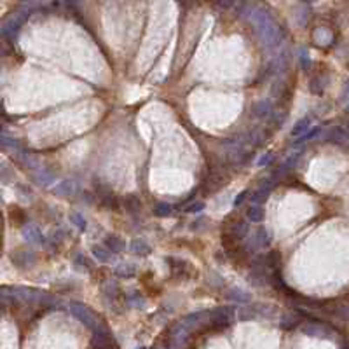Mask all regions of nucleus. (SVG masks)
<instances>
[{"label":"nucleus","instance_id":"nucleus-16","mask_svg":"<svg viewBox=\"0 0 349 349\" xmlns=\"http://www.w3.org/2000/svg\"><path fill=\"white\" fill-rule=\"evenodd\" d=\"M23 237H25V241L30 244L44 243V236H42L40 229H39L35 224H27V226L23 227Z\"/></svg>","mask_w":349,"mask_h":349},{"label":"nucleus","instance_id":"nucleus-15","mask_svg":"<svg viewBox=\"0 0 349 349\" xmlns=\"http://www.w3.org/2000/svg\"><path fill=\"white\" fill-rule=\"evenodd\" d=\"M327 140L330 143H335V145H348L349 143V131L341 126H334V128L328 129L327 133Z\"/></svg>","mask_w":349,"mask_h":349},{"label":"nucleus","instance_id":"nucleus-43","mask_svg":"<svg viewBox=\"0 0 349 349\" xmlns=\"http://www.w3.org/2000/svg\"><path fill=\"white\" fill-rule=\"evenodd\" d=\"M204 210V203L203 201H194V203L187 204V208H185V211L187 213H199V211Z\"/></svg>","mask_w":349,"mask_h":349},{"label":"nucleus","instance_id":"nucleus-34","mask_svg":"<svg viewBox=\"0 0 349 349\" xmlns=\"http://www.w3.org/2000/svg\"><path fill=\"white\" fill-rule=\"evenodd\" d=\"M171 213H173V206L169 203H157L154 206V215H155V217L166 218V217H171Z\"/></svg>","mask_w":349,"mask_h":349},{"label":"nucleus","instance_id":"nucleus-9","mask_svg":"<svg viewBox=\"0 0 349 349\" xmlns=\"http://www.w3.org/2000/svg\"><path fill=\"white\" fill-rule=\"evenodd\" d=\"M11 260L18 269H30V267H34L37 257L32 250H16L11 255Z\"/></svg>","mask_w":349,"mask_h":349},{"label":"nucleus","instance_id":"nucleus-10","mask_svg":"<svg viewBox=\"0 0 349 349\" xmlns=\"http://www.w3.org/2000/svg\"><path fill=\"white\" fill-rule=\"evenodd\" d=\"M168 266L175 278H189V276L195 274V271H192L191 264L185 262V260L175 259V257H168Z\"/></svg>","mask_w":349,"mask_h":349},{"label":"nucleus","instance_id":"nucleus-38","mask_svg":"<svg viewBox=\"0 0 349 349\" xmlns=\"http://www.w3.org/2000/svg\"><path fill=\"white\" fill-rule=\"evenodd\" d=\"M325 86H327V82L321 79V77H314V79L309 82V91L314 94H323V91H325Z\"/></svg>","mask_w":349,"mask_h":349},{"label":"nucleus","instance_id":"nucleus-45","mask_svg":"<svg viewBox=\"0 0 349 349\" xmlns=\"http://www.w3.org/2000/svg\"><path fill=\"white\" fill-rule=\"evenodd\" d=\"M271 161H272V154L271 152H266V154L262 155V157L257 161V166H260V168H264V166H269Z\"/></svg>","mask_w":349,"mask_h":349},{"label":"nucleus","instance_id":"nucleus-32","mask_svg":"<svg viewBox=\"0 0 349 349\" xmlns=\"http://www.w3.org/2000/svg\"><path fill=\"white\" fill-rule=\"evenodd\" d=\"M299 152L297 154H293V155H290L288 159H286L285 162L281 164V168H279V171H276V178H279V177H283V175H286V173L290 171V169H293L295 168V164H297V159H299Z\"/></svg>","mask_w":349,"mask_h":349},{"label":"nucleus","instance_id":"nucleus-26","mask_svg":"<svg viewBox=\"0 0 349 349\" xmlns=\"http://www.w3.org/2000/svg\"><path fill=\"white\" fill-rule=\"evenodd\" d=\"M271 94L274 98H278V100H288V87H286V82L285 80H276L271 87Z\"/></svg>","mask_w":349,"mask_h":349},{"label":"nucleus","instance_id":"nucleus-35","mask_svg":"<svg viewBox=\"0 0 349 349\" xmlns=\"http://www.w3.org/2000/svg\"><path fill=\"white\" fill-rule=\"evenodd\" d=\"M103 293H105L107 301H109V302H114V301L117 299V297L120 295V290H119V286H117L116 283H107L105 288H103Z\"/></svg>","mask_w":349,"mask_h":349},{"label":"nucleus","instance_id":"nucleus-12","mask_svg":"<svg viewBox=\"0 0 349 349\" xmlns=\"http://www.w3.org/2000/svg\"><path fill=\"white\" fill-rule=\"evenodd\" d=\"M252 112L257 119H269V117L274 116V105L271 98H266V100H259L257 103H253Z\"/></svg>","mask_w":349,"mask_h":349},{"label":"nucleus","instance_id":"nucleus-33","mask_svg":"<svg viewBox=\"0 0 349 349\" xmlns=\"http://www.w3.org/2000/svg\"><path fill=\"white\" fill-rule=\"evenodd\" d=\"M0 142H2V147H4V149H11V151H14V152H21V143H19V140L14 138V136L2 135Z\"/></svg>","mask_w":349,"mask_h":349},{"label":"nucleus","instance_id":"nucleus-48","mask_svg":"<svg viewBox=\"0 0 349 349\" xmlns=\"http://www.w3.org/2000/svg\"><path fill=\"white\" fill-rule=\"evenodd\" d=\"M77 262H79L82 267H86V269H89V264H87V260H86V257L84 255H77Z\"/></svg>","mask_w":349,"mask_h":349},{"label":"nucleus","instance_id":"nucleus-1","mask_svg":"<svg viewBox=\"0 0 349 349\" xmlns=\"http://www.w3.org/2000/svg\"><path fill=\"white\" fill-rule=\"evenodd\" d=\"M250 21L255 25L257 32H259L260 39H262V44L267 49H276L283 42V39H285L283 28L274 21L267 9L255 7L250 12Z\"/></svg>","mask_w":349,"mask_h":349},{"label":"nucleus","instance_id":"nucleus-27","mask_svg":"<svg viewBox=\"0 0 349 349\" xmlns=\"http://www.w3.org/2000/svg\"><path fill=\"white\" fill-rule=\"evenodd\" d=\"M264 260H266V266L269 267L272 272H276V271L281 267V255H279V252H269L264 255Z\"/></svg>","mask_w":349,"mask_h":349},{"label":"nucleus","instance_id":"nucleus-46","mask_svg":"<svg viewBox=\"0 0 349 349\" xmlns=\"http://www.w3.org/2000/svg\"><path fill=\"white\" fill-rule=\"evenodd\" d=\"M246 195H248V191H243V192H239L237 194V197L234 199V208H239L241 204H243V201L246 199Z\"/></svg>","mask_w":349,"mask_h":349},{"label":"nucleus","instance_id":"nucleus-50","mask_svg":"<svg viewBox=\"0 0 349 349\" xmlns=\"http://www.w3.org/2000/svg\"><path fill=\"white\" fill-rule=\"evenodd\" d=\"M346 110H348V112H349V105H348V109H346Z\"/></svg>","mask_w":349,"mask_h":349},{"label":"nucleus","instance_id":"nucleus-24","mask_svg":"<svg viewBox=\"0 0 349 349\" xmlns=\"http://www.w3.org/2000/svg\"><path fill=\"white\" fill-rule=\"evenodd\" d=\"M227 252V257H229L233 262H236V264H239L241 266V262H244L246 260V257H248V252H246V248L244 246H234V248H229V250H226Z\"/></svg>","mask_w":349,"mask_h":349},{"label":"nucleus","instance_id":"nucleus-31","mask_svg":"<svg viewBox=\"0 0 349 349\" xmlns=\"http://www.w3.org/2000/svg\"><path fill=\"white\" fill-rule=\"evenodd\" d=\"M236 316H237V319L239 321H248V319H253V318H257V309H255V306H243V308H239L236 311Z\"/></svg>","mask_w":349,"mask_h":349},{"label":"nucleus","instance_id":"nucleus-39","mask_svg":"<svg viewBox=\"0 0 349 349\" xmlns=\"http://www.w3.org/2000/svg\"><path fill=\"white\" fill-rule=\"evenodd\" d=\"M70 222H72V224H74V226L77 227V229L86 231V227H87L86 218H84L80 213H77V211H72V213H70Z\"/></svg>","mask_w":349,"mask_h":349},{"label":"nucleus","instance_id":"nucleus-19","mask_svg":"<svg viewBox=\"0 0 349 349\" xmlns=\"http://www.w3.org/2000/svg\"><path fill=\"white\" fill-rule=\"evenodd\" d=\"M309 129H311V117H302V119H299L292 126L290 135H292L293 138H297V136H304Z\"/></svg>","mask_w":349,"mask_h":349},{"label":"nucleus","instance_id":"nucleus-47","mask_svg":"<svg viewBox=\"0 0 349 349\" xmlns=\"http://www.w3.org/2000/svg\"><path fill=\"white\" fill-rule=\"evenodd\" d=\"M215 7H217V9H222V11H224V9L236 7V4H234V2H217V4H215Z\"/></svg>","mask_w":349,"mask_h":349},{"label":"nucleus","instance_id":"nucleus-18","mask_svg":"<svg viewBox=\"0 0 349 349\" xmlns=\"http://www.w3.org/2000/svg\"><path fill=\"white\" fill-rule=\"evenodd\" d=\"M16 161L19 162L21 166H25V168H30V169H35L37 171L39 168H40V164H39V159L34 157L32 154H28V152H16Z\"/></svg>","mask_w":349,"mask_h":349},{"label":"nucleus","instance_id":"nucleus-8","mask_svg":"<svg viewBox=\"0 0 349 349\" xmlns=\"http://www.w3.org/2000/svg\"><path fill=\"white\" fill-rule=\"evenodd\" d=\"M301 332L308 337H316V339H332V328H328L327 325H323V323H306L304 327L301 328Z\"/></svg>","mask_w":349,"mask_h":349},{"label":"nucleus","instance_id":"nucleus-7","mask_svg":"<svg viewBox=\"0 0 349 349\" xmlns=\"http://www.w3.org/2000/svg\"><path fill=\"white\" fill-rule=\"evenodd\" d=\"M269 244H271L269 233H267V229L260 227V229L255 231V234H253V236L248 237L244 248H246L248 253H252V252H257V250H264V248H267Z\"/></svg>","mask_w":349,"mask_h":349},{"label":"nucleus","instance_id":"nucleus-41","mask_svg":"<svg viewBox=\"0 0 349 349\" xmlns=\"http://www.w3.org/2000/svg\"><path fill=\"white\" fill-rule=\"evenodd\" d=\"M319 133H321V128H312V129H309L308 133H306L304 136H301V138L297 140L295 143H304V142H311L314 136H318Z\"/></svg>","mask_w":349,"mask_h":349},{"label":"nucleus","instance_id":"nucleus-4","mask_svg":"<svg viewBox=\"0 0 349 349\" xmlns=\"http://www.w3.org/2000/svg\"><path fill=\"white\" fill-rule=\"evenodd\" d=\"M248 234H250V226H248V222H244L243 218L237 217L236 220L233 222H231V218L226 220V233H224V236H229L233 237L234 241L241 243V241L246 239Z\"/></svg>","mask_w":349,"mask_h":349},{"label":"nucleus","instance_id":"nucleus-30","mask_svg":"<svg viewBox=\"0 0 349 349\" xmlns=\"http://www.w3.org/2000/svg\"><path fill=\"white\" fill-rule=\"evenodd\" d=\"M91 252H93V257L98 260V262H109L110 260V250L107 246L94 244V246L91 248Z\"/></svg>","mask_w":349,"mask_h":349},{"label":"nucleus","instance_id":"nucleus-6","mask_svg":"<svg viewBox=\"0 0 349 349\" xmlns=\"http://www.w3.org/2000/svg\"><path fill=\"white\" fill-rule=\"evenodd\" d=\"M70 311L80 323H84L86 327L91 328V330H94V328L100 325V321H98L96 316H94L93 312L86 308V306L80 304V302H70Z\"/></svg>","mask_w":349,"mask_h":349},{"label":"nucleus","instance_id":"nucleus-13","mask_svg":"<svg viewBox=\"0 0 349 349\" xmlns=\"http://www.w3.org/2000/svg\"><path fill=\"white\" fill-rule=\"evenodd\" d=\"M54 178H56V173L51 168H39L37 171L32 173V180L40 187H49L54 182Z\"/></svg>","mask_w":349,"mask_h":349},{"label":"nucleus","instance_id":"nucleus-20","mask_svg":"<svg viewBox=\"0 0 349 349\" xmlns=\"http://www.w3.org/2000/svg\"><path fill=\"white\" fill-rule=\"evenodd\" d=\"M129 250H131V253H135L138 257H145L152 252V248L149 246V243L145 239H133L129 243Z\"/></svg>","mask_w":349,"mask_h":349},{"label":"nucleus","instance_id":"nucleus-14","mask_svg":"<svg viewBox=\"0 0 349 349\" xmlns=\"http://www.w3.org/2000/svg\"><path fill=\"white\" fill-rule=\"evenodd\" d=\"M79 191H80V185L77 184V180H72V178H68V180H61L60 184L54 187V194L61 195V197L76 195V194H79Z\"/></svg>","mask_w":349,"mask_h":349},{"label":"nucleus","instance_id":"nucleus-17","mask_svg":"<svg viewBox=\"0 0 349 349\" xmlns=\"http://www.w3.org/2000/svg\"><path fill=\"white\" fill-rule=\"evenodd\" d=\"M302 321V316L299 314V312H285V314L281 316V319H279V327L285 328V330H293V328H297L299 325H301Z\"/></svg>","mask_w":349,"mask_h":349},{"label":"nucleus","instance_id":"nucleus-29","mask_svg":"<svg viewBox=\"0 0 349 349\" xmlns=\"http://www.w3.org/2000/svg\"><path fill=\"white\" fill-rule=\"evenodd\" d=\"M224 180H226V177H224L220 171H217V169H211L210 175H208V178H206V184H208V187L213 191V189L220 187V185L224 184Z\"/></svg>","mask_w":349,"mask_h":349},{"label":"nucleus","instance_id":"nucleus-28","mask_svg":"<svg viewBox=\"0 0 349 349\" xmlns=\"http://www.w3.org/2000/svg\"><path fill=\"white\" fill-rule=\"evenodd\" d=\"M246 218L253 224H260L264 220V208L260 204H252L246 210Z\"/></svg>","mask_w":349,"mask_h":349},{"label":"nucleus","instance_id":"nucleus-40","mask_svg":"<svg viewBox=\"0 0 349 349\" xmlns=\"http://www.w3.org/2000/svg\"><path fill=\"white\" fill-rule=\"evenodd\" d=\"M332 314L337 316L342 321H349V306H339V308H335L332 311Z\"/></svg>","mask_w":349,"mask_h":349},{"label":"nucleus","instance_id":"nucleus-36","mask_svg":"<svg viewBox=\"0 0 349 349\" xmlns=\"http://www.w3.org/2000/svg\"><path fill=\"white\" fill-rule=\"evenodd\" d=\"M264 142V133L260 131V129H253V131H250L246 135V143L252 147H257L260 145V143Z\"/></svg>","mask_w":349,"mask_h":349},{"label":"nucleus","instance_id":"nucleus-22","mask_svg":"<svg viewBox=\"0 0 349 349\" xmlns=\"http://www.w3.org/2000/svg\"><path fill=\"white\" fill-rule=\"evenodd\" d=\"M114 274H116L117 278H133L136 274V266L131 262L119 264V266L114 269Z\"/></svg>","mask_w":349,"mask_h":349},{"label":"nucleus","instance_id":"nucleus-42","mask_svg":"<svg viewBox=\"0 0 349 349\" xmlns=\"http://www.w3.org/2000/svg\"><path fill=\"white\" fill-rule=\"evenodd\" d=\"M16 191H18V195L21 199H25V201H32V191L27 187V185H16Z\"/></svg>","mask_w":349,"mask_h":349},{"label":"nucleus","instance_id":"nucleus-44","mask_svg":"<svg viewBox=\"0 0 349 349\" xmlns=\"http://www.w3.org/2000/svg\"><path fill=\"white\" fill-rule=\"evenodd\" d=\"M311 65H312V61H311V58H309L308 51H302L301 53V67L304 68V70H309Z\"/></svg>","mask_w":349,"mask_h":349},{"label":"nucleus","instance_id":"nucleus-21","mask_svg":"<svg viewBox=\"0 0 349 349\" xmlns=\"http://www.w3.org/2000/svg\"><path fill=\"white\" fill-rule=\"evenodd\" d=\"M226 295L231 302H236V304H248L250 299H252L246 292H243V290H239V288H229Z\"/></svg>","mask_w":349,"mask_h":349},{"label":"nucleus","instance_id":"nucleus-49","mask_svg":"<svg viewBox=\"0 0 349 349\" xmlns=\"http://www.w3.org/2000/svg\"><path fill=\"white\" fill-rule=\"evenodd\" d=\"M346 98H349V80L344 84V89H342V100H346Z\"/></svg>","mask_w":349,"mask_h":349},{"label":"nucleus","instance_id":"nucleus-37","mask_svg":"<svg viewBox=\"0 0 349 349\" xmlns=\"http://www.w3.org/2000/svg\"><path fill=\"white\" fill-rule=\"evenodd\" d=\"M65 236H67V233L65 231H56V233H53L51 236L47 237V244L51 248H58L61 243H63V239H65Z\"/></svg>","mask_w":349,"mask_h":349},{"label":"nucleus","instance_id":"nucleus-25","mask_svg":"<svg viewBox=\"0 0 349 349\" xmlns=\"http://www.w3.org/2000/svg\"><path fill=\"white\" fill-rule=\"evenodd\" d=\"M124 208H126V211H129V213H138V211L142 210V199L136 194H128L124 197Z\"/></svg>","mask_w":349,"mask_h":349},{"label":"nucleus","instance_id":"nucleus-5","mask_svg":"<svg viewBox=\"0 0 349 349\" xmlns=\"http://www.w3.org/2000/svg\"><path fill=\"white\" fill-rule=\"evenodd\" d=\"M93 332L94 337L91 341V349H117V344L114 342L112 334H110L105 325L100 323Z\"/></svg>","mask_w":349,"mask_h":349},{"label":"nucleus","instance_id":"nucleus-11","mask_svg":"<svg viewBox=\"0 0 349 349\" xmlns=\"http://www.w3.org/2000/svg\"><path fill=\"white\" fill-rule=\"evenodd\" d=\"M274 189V180L272 178H266V180L260 182L259 189H257L255 192H253L252 195H250V201H252L253 204H260L264 203L267 197H269L271 191Z\"/></svg>","mask_w":349,"mask_h":349},{"label":"nucleus","instance_id":"nucleus-52","mask_svg":"<svg viewBox=\"0 0 349 349\" xmlns=\"http://www.w3.org/2000/svg\"><path fill=\"white\" fill-rule=\"evenodd\" d=\"M348 67H349V61H348Z\"/></svg>","mask_w":349,"mask_h":349},{"label":"nucleus","instance_id":"nucleus-3","mask_svg":"<svg viewBox=\"0 0 349 349\" xmlns=\"http://www.w3.org/2000/svg\"><path fill=\"white\" fill-rule=\"evenodd\" d=\"M236 318V309L233 306H220L215 308L213 311H210V325L215 330H222V328L229 327L231 323Z\"/></svg>","mask_w":349,"mask_h":349},{"label":"nucleus","instance_id":"nucleus-23","mask_svg":"<svg viewBox=\"0 0 349 349\" xmlns=\"http://www.w3.org/2000/svg\"><path fill=\"white\" fill-rule=\"evenodd\" d=\"M105 246L109 248L112 253H120V252H124L126 243H124V241L120 239L119 236H114V234H110V236L105 237Z\"/></svg>","mask_w":349,"mask_h":349},{"label":"nucleus","instance_id":"nucleus-51","mask_svg":"<svg viewBox=\"0 0 349 349\" xmlns=\"http://www.w3.org/2000/svg\"><path fill=\"white\" fill-rule=\"evenodd\" d=\"M138 349H147V348H138Z\"/></svg>","mask_w":349,"mask_h":349},{"label":"nucleus","instance_id":"nucleus-2","mask_svg":"<svg viewBox=\"0 0 349 349\" xmlns=\"http://www.w3.org/2000/svg\"><path fill=\"white\" fill-rule=\"evenodd\" d=\"M30 14H32L30 5H21L18 11L12 12L11 16L5 18L4 25H2V35H4V37H11L12 39L19 32L21 25L25 23V19H27Z\"/></svg>","mask_w":349,"mask_h":349}]
</instances>
